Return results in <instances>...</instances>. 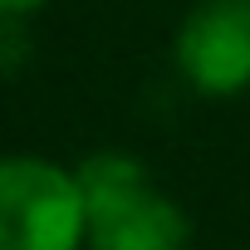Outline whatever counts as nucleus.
<instances>
[{"label":"nucleus","mask_w":250,"mask_h":250,"mask_svg":"<svg viewBox=\"0 0 250 250\" xmlns=\"http://www.w3.org/2000/svg\"><path fill=\"white\" fill-rule=\"evenodd\" d=\"M177 69L196 93L250 88V0H201L177 25Z\"/></svg>","instance_id":"7ed1b4c3"},{"label":"nucleus","mask_w":250,"mask_h":250,"mask_svg":"<svg viewBox=\"0 0 250 250\" xmlns=\"http://www.w3.org/2000/svg\"><path fill=\"white\" fill-rule=\"evenodd\" d=\"M40 5H49V0H0V20H20V15H30Z\"/></svg>","instance_id":"20e7f679"},{"label":"nucleus","mask_w":250,"mask_h":250,"mask_svg":"<svg viewBox=\"0 0 250 250\" xmlns=\"http://www.w3.org/2000/svg\"><path fill=\"white\" fill-rule=\"evenodd\" d=\"M83 191V245L88 250H187V211L147 177L128 152H93L74 167Z\"/></svg>","instance_id":"f257e3e1"},{"label":"nucleus","mask_w":250,"mask_h":250,"mask_svg":"<svg viewBox=\"0 0 250 250\" xmlns=\"http://www.w3.org/2000/svg\"><path fill=\"white\" fill-rule=\"evenodd\" d=\"M83 191L69 167L10 152L0 157V250H79Z\"/></svg>","instance_id":"f03ea898"}]
</instances>
